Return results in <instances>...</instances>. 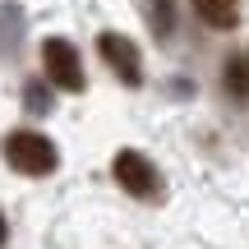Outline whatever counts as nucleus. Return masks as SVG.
Masks as SVG:
<instances>
[{
	"label": "nucleus",
	"instance_id": "obj_4",
	"mask_svg": "<svg viewBox=\"0 0 249 249\" xmlns=\"http://www.w3.org/2000/svg\"><path fill=\"white\" fill-rule=\"evenodd\" d=\"M97 51H102V60L116 70V79L124 83V88H139V83H143V60H139V46H134L124 33H102V37H97Z\"/></svg>",
	"mask_w": 249,
	"mask_h": 249
},
{
	"label": "nucleus",
	"instance_id": "obj_2",
	"mask_svg": "<svg viewBox=\"0 0 249 249\" xmlns=\"http://www.w3.org/2000/svg\"><path fill=\"white\" fill-rule=\"evenodd\" d=\"M111 171H116V185L124 189V194H134V198H157L161 194L157 166H152L143 152H134V148H120L116 161H111Z\"/></svg>",
	"mask_w": 249,
	"mask_h": 249
},
{
	"label": "nucleus",
	"instance_id": "obj_1",
	"mask_svg": "<svg viewBox=\"0 0 249 249\" xmlns=\"http://www.w3.org/2000/svg\"><path fill=\"white\" fill-rule=\"evenodd\" d=\"M5 161L18 171V176H51L55 161H60V152H55V143L46 139V134L14 129V134H5Z\"/></svg>",
	"mask_w": 249,
	"mask_h": 249
},
{
	"label": "nucleus",
	"instance_id": "obj_7",
	"mask_svg": "<svg viewBox=\"0 0 249 249\" xmlns=\"http://www.w3.org/2000/svg\"><path fill=\"white\" fill-rule=\"evenodd\" d=\"M148 18H152V33L157 37H171V28H176V5H171V0H152Z\"/></svg>",
	"mask_w": 249,
	"mask_h": 249
},
{
	"label": "nucleus",
	"instance_id": "obj_3",
	"mask_svg": "<svg viewBox=\"0 0 249 249\" xmlns=\"http://www.w3.org/2000/svg\"><path fill=\"white\" fill-rule=\"evenodd\" d=\"M42 65H46V79L60 92H83V60H79V51H74V42L46 37L42 42Z\"/></svg>",
	"mask_w": 249,
	"mask_h": 249
},
{
	"label": "nucleus",
	"instance_id": "obj_6",
	"mask_svg": "<svg viewBox=\"0 0 249 249\" xmlns=\"http://www.w3.org/2000/svg\"><path fill=\"white\" fill-rule=\"evenodd\" d=\"M222 79H226V92H231V97H249V60L245 55H231V60H226Z\"/></svg>",
	"mask_w": 249,
	"mask_h": 249
},
{
	"label": "nucleus",
	"instance_id": "obj_9",
	"mask_svg": "<svg viewBox=\"0 0 249 249\" xmlns=\"http://www.w3.org/2000/svg\"><path fill=\"white\" fill-rule=\"evenodd\" d=\"M5 235H9V231H5V217H0V245H5Z\"/></svg>",
	"mask_w": 249,
	"mask_h": 249
},
{
	"label": "nucleus",
	"instance_id": "obj_8",
	"mask_svg": "<svg viewBox=\"0 0 249 249\" xmlns=\"http://www.w3.org/2000/svg\"><path fill=\"white\" fill-rule=\"evenodd\" d=\"M23 107L33 111V116H46V111H51V88H46L42 79H33V83L23 88Z\"/></svg>",
	"mask_w": 249,
	"mask_h": 249
},
{
	"label": "nucleus",
	"instance_id": "obj_5",
	"mask_svg": "<svg viewBox=\"0 0 249 249\" xmlns=\"http://www.w3.org/2000/svg\"><path fill=\"white\" fill-rule=\"evenodd\" d=\"M189 5L208 28H235L240 18V0H189Z\"/></svg>",
	"mask_w": 249,
	"mask_h": 249
}]
</instances>
